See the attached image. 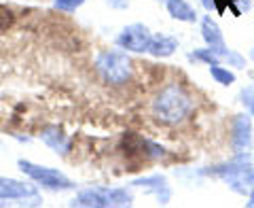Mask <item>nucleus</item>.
<instances>
[{"instance_id":"10","label":"nucleus","mask_w":254,"mask_h":208,"mask_svg":"<svg viewBox=\"0 0 254 208\" xmlns=\"http://www.w3.org/2000/svg\"><path fill=\"white\" fill-rule=\"evenodd\" d=\"M38 138H41V142L47 149H51L53 153L60 157H68L70 151H72V138H70L66 130L58 123L43 125L41 132H38Z\"/></svg>"},{"instance_id":"7","label":"nucleus","mask_w":254,"mask_h":208,"mask_svg":"<svg viewBox=\"0 0 254 208\" xmlns=\"http://www.w3.org/2000/svg\"><path fill=\"white\" fill-rule=\"evenodd\" d=\"M150 38H153V32L146 23L133 21L119 30V34L115 36V45L127 53H146Z\"/></svg>"},{"instance_id":"13","label":"nucleus","mask_w":254,"mask_h":208,"mask_svg":"<svg viewBox=\"0 0 254 208\" xmlns=\"http://www.w3.org/2000/svg\"><path fill=\"white\" fill-rule=\"evenodd\" d=\"M199 32L201 38L208 47H225V34H222V28L218 26V21L212 17V15H203L199 17Z\"/></svg>"},{"instance_id":"1","label":"nucleus","mask_w":254,"mask_h":208,"mask_svg":"<svg viewBox=\"0 0 254 208\" xmlns=\"http://www.w3.org/2000/svg\"><path fill=\"white\" fill-rule=\"evenodd\" d=\"M195 110L193 94L182 83L170 81L163 87H159L157 94L150 100V115L157 123L165 127H178L189 121Z\"/></svg>"},{"instance_id":"5","label":"nucleus","mask_w":254,"mask_h":208,"mask_svg":"<svg viewBox=\"0 0 254 208\" xmlns=\"http://www.w3.org/2000/svg\"><path fill=\"white\" fill-rule=\"evenodd\" d=\"M17 168L21 174H26V179L36 183L41 189L53 191V194H64V191L76 189V183L70 179L68 174L58 170V168L41 166V164L30 162V159H17Z\"/></svg>"},{"instance_id":"14","label":"nucleus","mask_w":254,"mask_h":208,"mask_svg":"<svg viewBox=\"0 0 254 208\" xmlns=\"http://www.w3.org/2000/svg\"><path fill=\"white\" fill-rule=\"evenodd\" d=\"M220 58V64H225V66L233 68V70H246V66H248V60H246V55L240 53L237 49H231V47H214Z\"/></svg>"},{"instance_id":"2","label":"nucleus","mask_w":254,"mask_h":208,"mask_svg":"<svg viewBox=\"0 0 254 208\" xmlns=\"http://www.w3.org/2000/svg\"><path fill=\"white\" fill-rule=\"evenodd\" d=\"M252 168H254L252 153H233L231 159L201 168V174L203 179H218L237 196H248L252 187V179H250Z\"/></svg>"},{"instance_id":"8","label":"nucleus","mask_w":254,"mask_h":208,"mask_svg":"<svg viewBox=\"0 0 254 208\" xmlns=\"http://www.w3.org/2000/svg\"><path fill=\"white\" fill-rule=\"evenodd\" d=\"M129 187L131 189H142L146 196H153L157 200V204H161V206H168L172 202V198H174L170 181L161 172H153V174H144V177L131 179Z\"/></svg>"},{"instance_id":"16","label":"nucleus","mask_w":254,"mask_h":208,"mask_svg":"<svg viewBox=\"0 0 254 208\" xmlns=\"http://www.w3.org/2000/svg\"><path fill=\"white\" fill-rule=\"evenodd\" d=\"M208 73L214 79V83H218L222 87H231L233 83H237L235 70L225 66V64H212V66H208Z\"/></svg>"},{"instance_id":"21","label":"nucleus","mask_w":254,"mask_h":208,"mask_svg":"<svg viewBox=\"0 0 254 208\" xmlns=\"http://www.w3.org/2000/svg\"><path fill=\"white\" fill-rule=\"evenodd\" d=\"M108 6H113V9H127L129 6V0H106Z\"/></svg>"},{"instance_id":"6","label":"nucleus","mask_w":254,"mask_h":208,"mask_svg":"<svg viewBox=\"0 0 254 208\" xmlns=\"http://www.w3.org/2000/svg\"><path fill=\"white\" fill-rule=\"evenodd\" d=\"M254 119L248 110L233 115L229 127V147L231 153H252L254 151Z\"/></svg>"},{"instance_id":"9","label":"nucleus","mask_w":254,"mask_h":208,"mask_svg":"<svg viewBox=\"0 0 254 208\" xmlns=\"http://www.w3.org/2000/svg\"><path fill=\"white\" fill-rule=\"evenodd\" d=\"M41 187L36 183L28 181H19L13 177H0V200L2 202H17L21 206L23 200H43Z\"/></svg>"},{"instance_id":"19","label":"nucleus","mask_w":254,"mask_h":208,"mask_svg":"<svg viewBox=\"0 0 254 208\" xmlns=\"http://www.w3.org/2000/svg\"><path fill=\"white\" fill-rule=\"evenodd\" d=\"M83 4H85V0H53V6L62 13H74Z\"/></svg>"},{"instance_id":"4","label":"nucleus","mask_w":254,"mask_h":208,"mask_svg":"<svg viewBox=\"0 0 254 208\" xmlns=\"http://www.w3.org/2000/svg\"><path fill=\"white\" fill-rule=\"evenodd\" d=\"M93 68L102 81L113 87L127 85L133 77V62L129 53L119 49V47L117 49H102L95 53Z\"/></svg>"},{"instance_id":"25","label":"nucleus","mask_w":254,"mask_h":208,"mask_svg":"<svg viewBox=\"0 0 254 208\" xmlns=\"http://www.w3.org/2000/svg\"><path fill=\"white\" fill-rule=\"evenodd\" d=\"M248 58L254 62V45H252V49H250V53H248Z\"/></svg>"},{"instance_id":"29","label":"nucleus","mask_w":254,"mask_h":208,"mask_svg":"<svg viewBox=\"0 0 254 208\" xmlns=\"http://www.w3.org/2000/svg\"><path fill=\"white\" fill-rule=\"evenodd\" d=\"M159 2H165V0H159Z\"/></svg>"},{"instance_id":"11","label":"nucleus","mask_w":254,"mask_h":208,"mask_svg":"<svg viewBox=\"0 0 254 208\" xmlns=\"http://www.w3.org/2000/svg\"><path fill=\"white\" fill-rule=\"evenodd\" d=\"M180 41L174 34H168V32H157L150 38V45H148V55H153L157 60H168L172 58L174 53L178 51Z\"/></svg>"},{"instance_id":"26","label":"nucleus","mask_w":254,"mask_h":208,"mask_svg":"<svg viewBox=\"0 0 254 208\" xmlns=\"http://www.w3.org/2000/svg\"><path fill=\"white\" fill-rule=\"evenodd\" d=\"M248 113H250V117H252V119H254V104H252V106H250V108H248Z\"/></svg>"},{"instance_id":"28","label":"nucleus","mask_w":254,"mask_h":208,"mask_svg":"<svg viewBox=\"0 0 254 208\" xmlns=\"http://www.w3.org/2000/svg\"><path fill=\"white\" fill-rule=\"evenodd\" d=\"M4 204H6V202H2V200H0V208H2V206H4Z\"/></svg>"},{"instance_id":"24","label":"nucleus","mask_w":254,"mask_h":208,"mask_svg":"<svg viewBox=\"0 0 254 208\" xmlns=\"http://www.w3.org/2000/svg\"><path fill=\"white\" fill-rule=\"evenodd\" d=\"M6 26V19H4V13H0V28Z\"/></svg>"},{"instance_id":"27","label":"nucleus","mask_w":254,"mask_h":208,"mask_svg":"<svg viewBox=\"0 0 254 208\" xmlns=\"http://www.w3.org/2000/svg\"><path fill=\"white\" fill-rule=\"evenodd\" d=\"M248 77H250V79H252V81H254V68H252V70H250V73H248Z\"/></svg>"},{"instance_id":"20","label":"nucleus","mask_w":254,"mask_h":208,"mask_svg":"<svg viewBox=\"0 0 254 208\" xmlns=\"http://www.w3.org/2000/svg\"><path fill=\"white\" fill-rule=\"evenodd\" d=\"M197 2H199V6H201L205 13L216 11V0H197Z\"/></svg>"},{"instance_id":"15","label":"nucleus","mask_w":254,"mask_h":208,"mask_svg":"<svg viewBox=\"0 0 254 208\" xmlns=\"http://www.w3.org/2000/svg\"><path fill=\"white\" fill-rule=\"evenodd\" d=\"M138 142V151H140V155L148 159V162H159V159H163V157H168V149L161 147L159 142L155 140H148V138H136Z\"/></svg>"},{"instance_id":"18","label":"nucleus","mask_w":254,"mask_h":208,"mask_svg":"<svg viewBox=\"0 0 254 208\" xmlns=\"http://www.w3.org/2000/svg\"><path fill=\"white\" fill-rule=\"evenodd\" d=\"M237 102L244 106V110H248L254 104V83H246L240 92H237Z\"/></svg>"},{"instance_id":"12","label":"nucleus","mask_w":254,"mask_h":208,"mask_svg":"<svg viewBox=\"0 0 254 208\" xmlns=\"http://www.w3.org/2000/svg\"><path fill=\"white\" fill-rule=\"evenodd\" d=\"M165 11L172 19L180 23H197L199 21V13L189 0H165Z\"/></svg>"},{"instance_id":"23","label":"nucleus","mask_w":254,"mask_h":208,"mask_svg":"<svg viewBox=\"0 0 254 208\" xmlns=\"http://www.w3.org/2000/svg\"><path fill=\"white\" fill-rule=\"evenodd\" d=\"M13 138L17 140V142H32V136H19V134H15Z\"/></svg>"},{"instance_id":"3","label":"nucleus","mask_w":254,"mask_h":208,"mask_svg":"<svg viewBox=\"0 0 254 208\" xmlns=\"http://www.w3.org/2000/svg\"><path fill=\"white\" fill-rule=\"evenodd\" d=\"M131 187H106V185H95L85 187L76 191L74 198L68 202L72 208H129L133 206Z\"/></svg>"},{"instance_id":"17","label":"nucleus","mask_w":254,"mask_h":208,"mask_svg":"<svg viewBox=\"0 0 254 208\" xmlns=\"http://www.w3.org/2000/svg\"><path fill=\"white\" fill-rule=\"evenodd\" d=\"M189 62H197V64H205V66H212V64H220V58H218V53L214 47H208V45H203V47H195L193 51H190L189 55Z\"/></svg>"},{"instance_id":"22","label":"nucleus","mask_w":254,"mask_h":208,"mask_svg":"<svg viewBox=\"0 0 254 208\" xmlns=\"http://www.w3.org/2000/svg\"><path fill=\"white\" fill-rule=\"evenodd\" d=\"M246 206H248V208H254V185H252L250 191H248V202H246Z\"/></svg>"}]
</instances>
